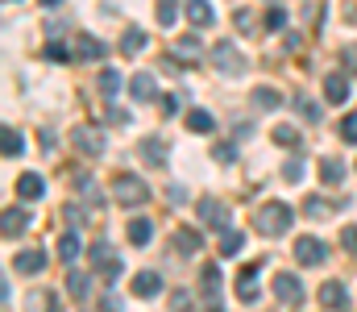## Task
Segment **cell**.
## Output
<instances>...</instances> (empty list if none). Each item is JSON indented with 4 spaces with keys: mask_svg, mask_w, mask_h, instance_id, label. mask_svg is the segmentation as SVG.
<instances>
[{
    "mask_svg": "<svg viewBox=\"0 0 357 312\" xmlns=\"http://www.w3.org/2000/svg\"><path fill=\"white\" fill-rule=\"evenodd\" d=\"M291 221H295V212H291V205H282V200H266V205L254 212V229H258L262 237H278V233H287Z\"/></svg>",
    "mask_w": 357,
    "mask_h": 312,
    "instance_id": "6da1fadb",
    "label": "cell"
},
{
    "mask_svg": "<svg viewBox=\"0 0 357 312\" xmlns=\"http://www.w3.org/2000/svg\"><path fill=\"white\" fill-rule=\"evenodd\" d=\"M112 196H116V205L137 208V205L150 200V184L137 179V175H116V179H112Z\"/></svg>",
    "mask_w": 357,
    "mask_h": 312,
    "instance_id": "7a4b0ae2",
    "label": "cell"
},
{
    "mask_svg": "<svg viewBox=\"0 0 357 312\" xmlns=\"http://www.w3.org/2000/svg\"><path fill=\"white\" fill-rule=\"evenodd\" d=\"M88 254H91V267H96V271H100V275H104L108 283H116V279H121V271H125V262L116 258V250H112L108 242H96V246H91Z\"/></svg>",
    "mask_w": 357,
    "mask_h": 312,
    "instance_id": "3957f363",
    "label": "cell"
},
{
    "mask_svg": "<svg viewBox=\"0 0 357 312\" xmlns=\"http://www.w3.org/2000/svg\"><path fill=\"white\" fill-rule=\"evenodd\" d=\"M295 258H299V267H320V262H328V246L320 237L303 233V237H295Z\"/></svg>",
    "mask_w": 357,
    "mask_h": 312,
    "instance_id": "277c9868",
    "label": "cell"
},
{
    "mask_svg": "<svg viewBox=\"0 0 357 312\" xmlns=\"http://www.w3.org/2000/svg\"><path fill=\"white\" fill-rule=\"evenodd\" d=\"M274 296H278V304L299 309V304H303V283H299L291 271H278V275H274Z\"/></svg>",
    "mask_w": 357,
    "mask_h": 312,
    "instance_id": "5b68a950",
    "label": "cell"
},
{
    "mask_svg": "<svg viewBox=\"0 0 357 312\" xmlns=\"http://www.w3.org/2000/svg\"><path fill=\"white\" fill-rule=\"evenodd\" d=\"M212 63H216L225 75H245V59H241V50H237L233 42H216V50H212Z\"/></svg>",
    "mask_w": 357,
    "mask_h": 312,
    "instance_id": "8992f818",
    "label": "cell"
},
{
    "mask_svg": "<svg viewBox=\"0 0 357 312\" xmlns=\"http://www.w3.org/2000/svg\"><path fill=\"white\" fill-rule=\"evenodd\" d=\"M71 142H75V150H84V154H91V158L104 154V133H100V125H75Z\"/></svg>",
    "mask_w": 357,
    "mask_h": 312,
    "instance_id": "52a82bcc",
    "label": "cell"
},
{
    "mask_svg": "<svg viewBox=\"0 0 357 312\" xmlns=\"http://www.w3.org/2000/svg\"><path fill=\"white\" fill-rule=\"evenodd\" d=\"M262 267H266V262L258 258V262H250V267H241V271H237V296H241L245 304H254V300H258V275H262Z\"/></svg>",
    "mask_w": 357,
    "mask_h": 312,
    "instance_id": "ba28073f",
    "label": "cell"
},
{
    "mask_svg": "<svg viewBox=\"0 0 357 312\" xmlns=\"http://www.w3.org/2000/svg\"><path fill=\"white\" fill-rule=\"evenodd\" d=\"M320 304H324V309H333V312H345V309H349V288H345V283H337V279H328V283L320 288Z\"/></svg>",
    "mask_w": 357,
    "mask_h": 312,
    "instance_id": "9c48e42d",
    "label": "cell"
},
{
    "mask_svg": "<svg viewBox=\"0 0 357 312\" xmlns=\"http://www.w3.org/2000/svg\"><path fill=\"white\" fill-rule=\"evenodd\" d=\"M204 300H208L212 312H225V304H220V267L216 262L204 267Z\"/></svg>",
    "mask_w": 357,
    "mask_h": 312,
    "instance_id": "30bf717a",
    "label": "cell"
},
{
    "mask_svg": "<svg viewBox=\"0 0 357 312\" xmlns=\"http://www.w3.org/2000/svg\"><path fill=\"white\" fill-rule=\"evenodd\" d=\"M133 296H142V300L162 296V275H158V271H137V275H133Z\"/></svg>",
    "mask_w": 357,
    "mask_h": 312,
    "instance_id": "8fae6325",
    "label": "cell"
},
{
    "mask_svg": "<svg viewBox=\"0 0 357 312\" xmlns=\"http://www.w3.org/2000/svg\"><path fill=\"white\" fill-rule=\"evenodd\" d=\"M199 221H204L208 229H225V221H229V208L220 205L216 196H204V200H199Z\"/></svg>",
    "mask_w": 357,
    "mask_h": 312,
    "instance_id": "7c38bea8",
    "label": "cell"
},
{
    "mask_svg": "<svg viewBox=\"0 0 357 312\" xmlns=\"http://www.w3.org/2000/svg\"><path fill=\"white\" fill-rule=\"evenodd\" d=\"M129 92H133V101H142V104L158 101V80H154L150 71H137V75L129 80Z\"/></svg>",
    "mask_w": 357,
    "mask_h": 312,
    "instance_id": "4fadbf2b",
    "label": "cell"
},
{
    "mask_svg": "<svg viewBox=\"0 0 357 312\" xmlns=\"http://www.w3.org/2000/svg\"><path fill=\"white\" fill-rule=\"evenodd\" d=\"M183 8H187V21H191L195 29H208V25H216V8H212L208 0H187Z\"/></svg>",
    "mask_w": 357,
    "mask_h": 312,
    "instance_id": "5bb4252c",
    "label": "cell"
},
{
    "mask_svg": "<svg viewBox=\"0 0 357 312\" xmlns=\"http://www.w3.org/2000/svg\"><path fill=\"white\" fill-rule=\"evenodd\" d=\"M0 150H4V158H21L25 154V133L17 125H4L0 129Z\"/></svg>",
    "mask_w": 357,
    "mask_h": 312,
    "instance_id": "9a60e30c",
    "label": "cell"
},
{
    "mask_svg": "<svg viewBox=\"0 0 357 312\" xmlns=\"http://www.w3.org/2000/svg\"><path fill=\"white\" fill-rule=\"evenodd\" d=\"M42 192H46V179H42L38 171H25V175L17 179V196H21V200H42Z\"/></svg>",
    "mask_w": 357,
    "mask_h": 312,
    "instance_id": "2e32d148",
    "label": "cell"
},
{
    "mask_svg": "<svg viewBox=\"0 0 357 312\" xmlns=\"http://www.w3.org/2000/svg\"><path fill=\"white\" fill-rule=\"evenodd\" d=\"M13 267H17L21 275H42V271H46V254H42V250H21V254L13 258Z\"/></svg>",
    "mask_w": 357,
    "mask_h": 312,
    "instance_id": "e0dca14e",
    "label": "cell"
},
{
    "mask_svg": "<svg viewBox=\"0 0 357 312\" xmlns=\"http://www.w3.org/2000/svg\"><path fill=\"white\" fill-rule=\"evenodd\" d=\"M324 96H328V104H345L349 101V80H345L341 71L324 75Z\"/></svg>",
    "mask_w": 357,
    "mask_h": 312,
    "instance_id": "ac0fdd59",
    "label": "cell"
},
{
    "mask_svg": "<svg viewBox=\"0 0 357 312\" xmlns=\"http://www.w3.org/2000/svg\"><path fill=\"white\" fill-rule=\"evenodd\" d=\"M150 237H154V221L150 216H133L129 221V242L133 246H150Z\"/></svg>",
    "mask_w": 357,
    "mask_h": 312,
    "instance_id": "d6986e66",
    "label": "cell"
},
{
    "mask_svg": "<svg viewBox=\"0 0 357 312\" xmlns=\"http://www.w3.org/2000/svg\"><path fill=\"white\" fill-rule=\"evenodd\" d=\"M67 288H71V296H75V300H88V296H91V275L71 267V271H67Z\"/></svg>",
    "mask_w": 357,
    "mask_h": 312,
    "instance_id": "ffe728a7",
    "label": "cell"
},
{
    "mask_svg": "<svg viewBox=\"0 0 357 312\" xmlns=\"http://www.w3.org/2000/svg\"><path fill=\"white\" fill-rule=\"evenodd\" d=\"M121 88H125V75H121L116 67H104V71H100V92H104L108 101H116Z\"/></svg>",
    "mask_w": 357,
    "mask_h": 312,
    "instance_id": "44dd1931",
    "label": "cell"
},
{
    "mask_svg": "<svg viewBox=\"0 0 357 312\" xmlns=\"http://www.w3.org/2000/svg\"><path fill=\"white\" fill-rule=\"evenodd\" d=\"M187 129H191V133H212V129H216V117H212L208 108H191V112H187Z\"/></svg>",
    "mask_w": 357,
    "mask_h": 312,
    "instance_id": "7402d4cb",
    "label": "cell"
},
{
    "mask_svg": "<svg viewBox=\"0 0 357 312\" xmlns=\"http://www.w3.org/2000/svg\"><path fill=\"white\" fill-rule=\"evenodd\" d=\"M25 225H29V212L25 208H4V237L25 233Z\"/></svg>",
    "mask_w": 357,
    "mask_h": 312,
    "instance_id": "603a6c76",
    "label": "cell"
},
{
    "mask_svg": "<svg viewBox=\"0 0 357 312\" xmlns=\"http://www.w3.org/2000/svg\"><path fill=\"white\" fill-rule=\"evenodd\" d=\"M142 154H146L150 167H167V138H150V142L142 146Z\"/></svg>",
    "mask_w": 357,
    "mask_h": 312,
    "instance_id": "cb8c5ba5",
    "label": "cell"
},
{
    "mask_svg": "<svg viewBox=\"0 0 357 312\" xmlns=\"http://www.w3.org/2000/svg\"><path fill=\"white\" fill-rule=\"evenodd\" d=\"M79 250H84V246H79V233H63V237H59V258H63L67 267H75Z\"/></svg>",
    "mask_w": 357,
    "mask_h": 312,
    "instance_id": "d4e9b609",
    "label": "cell"
},
{
    "mask_svg": "<svg viewBox=\"0 0 357 312\" xmlns=\"http://www.w3.org/2000/svg\"><path fill=\"white\" fill-rule=\"evenodd\" d=\"M199 246H204V237L195 229H178L175 233V250H183V254H199Z\"/></svg>",
    "mask_w": 357,
    "mask_h": 312,
    "instance_id": "484cf974",
    "label": "cell"
},
{
    "mask_svg": "<svg viewBox=\"0 0 357 312\" xmlns=\"http://www.w3.org/2000/svg\"><path fill=\"white\" fill-rule=\"evenodd\" d=\"M146 42H150V38H146V29L129 25V29H125V38H121V50H125V54H137V50H142Z\"/></svg>",
    "mask_w": 357,
    "mask_h": 312,
    "instance_id": "4316f807",
    "label": "cell"
},
{
    "mask_svg": "<svg viewBox=\"0 0 357 312\" xmlns=\"http://www.w3.org/2000/svg\"><path fill=\"white\" fill-rule=\"evenodd\" d=\"M75 54H79L84 63H91V59H104V46H100V42H96L91 34H84V38L75 42Z\"/></svg>",
    "mask_w": 357,
    "mask_h": 312,
    "instance_id": "83f0119b",
    "label": "cell"
},
{
    "mask_svg": "<svg viewBox=\"0 0 357 312\" xmlns=\"http://www.w3.org/2000/svg\"><path fill=\"white\" fill-rule=\"evenodd\" d=\"M29 312H59V296L54 292H33L29 296Z\"/></svg>",
    "mask_w": 357,
    "mask_h": 312,
    "instance_id": "f1b7e54d",
    "label": "cell"
},
{
    "mask_svg": "<svg viewBox=\"0 0 357 312\" xmlns=\"http://www.w3.org/2000/svg\"><path fill=\"white\" fill-rule=\"evenodd\" d=\"M175 54H187V63H195V59L204 54V46H199V38H195V34H187V38H178V42H175Z\"/></svg>",
    "mask_w": 357,
    "mask_h": 312,
    "instance_id": "f546056e",
    "label": "cell"
},
{
    "mask_svg": "<svg viewBox=\"0 0 357 312\" xmlns=\"http://www.w3.org/2000/svg\"><path fill=\"white\" fill-rule=\"evenodd\" d=\"M303 212H307V216H333L337 205H333V200H320V196H307V200H303Z\"/></svg>",
    "mask_w": 357,
    "mask_h": 312,
    "instance_id": "4dcf8cb0",
    "label": "cell"
},
{
    "mask_svg": "<svg viewBox=\"0 0 357 312\" xmlns=\"http://www.w3.org/2000/svg\"><path fill=\"white\" fill-rule=\"evenodd\" d=\"M282 104V92L274 88H254V108H278Z\"/></svg>",
    "mask_w": 357,
    "mask_h": 312,
    "instance_id": "1f68e13d",
    "label": "cell"
},
{
    "mask_svg": "<svg viewBox=\"0 0 357 312\" xmlns=\"http://www.w3.org/2000/svg\"><path fill=\"white\" fill-rule=\"evenodd\" d=\"M320 175H324V184H341V175H345V163H337V158H324V163H320Z\"/></svg>",
    "mask_w": 357,
    "mask_h": 312,
    "instance_id": "d6a6232c",
    "label": "cell"
},
{
    "mask_svg": "<svg viewBox=\"0 0 357 312\" xmlns=\"http://www.w3.org/2000/svg\"><path fill=\"white\" fill-rule=\"evenodd\" d=\"M241 242H245V233H241V229H225V237H220V254H237V250H241Z\"/></svg>",
    "mask_w": 357,
    "mask_h": 312,
    "instance_id": "836d02e7",
    "label": "cell"
},
{
    "mask_svg": "<svg viewBox=\"0 0 357 312\" xmlns=\"http://www.w3.org/2000/svg\"><path fill=\"white\" fill-rule=\"evenodd\" d=\"M295 108H299V112H303L307 121H320V117H324V108L312 101V96H295Z\"/></svg>",
    "mask_w": 357,
    "mask_h": 312,
    "instance_id": "e575fe53",
    "label": "cell"
},
{
    "mask_svg": "<svg viewBox=\"0 0 357 312\" xmlns=\"http://www.w3.org/2000/svg\"><path fill=\"white\" fill-rule=\"evenodd\" d=\"M274 142L295 150V146H299V129H291V125H274Z\"/></svg>",
    "mask_w": 357,
    "mask_h": 312,
    "instance_id": "d590c367",
    "label": "cell"
},
{
    "mask_svg": "<svg viewBox=\"0 0 357 312\" xmlns=\"http://www.w3.org/2000/svg\"><path fill=\"white\" fill-rule=\"evenodd\" d=\"M75 188H79V196H88L91 205L100 208V192H96V179H91V175H79V179H75Z\"/></svg>",
    "mask_w": 357,
    "mask_h": 312,
    "instance_id": "8d00e7d4",
    "label": "cell"
},
{
    "mask_svg": "<svg viewBox=\"0 0 357 312\" xmlns=\"http://www.w3.org/2000/svg\"><path fill=\"white\" fill-rule=\"evenodd\" d=\"M212 158L216 163H237V146L233 142H220V146H212Z\"/></svg>",
    "mask_w": 357,
    "mask_h": 312,
    "instance_id": "74e56055",
    "label": "cell"
},
{
    "mask_svg": "<svg viewBox=\"0 0 357 312\" xmlns=\"http://www.w3.org/2000/svg\"><path fill=\"white\" fill-rule=\"evenodd\" d=\"M282 25H287V8L270 4V8H266V29H282Z\"/></svg>",
    "mask_w": 357,
    "mask_h": 312,
    "instance_id": "f35d334b",
    "label": "cell"
},
{
    "mask_svg": "<svg viewBox=\"0 0 357 312\" xmlns=\"http://www.w3.org/2000/svg\"><path fill=\"white\" fill-rule=\"evenodd\" d=\"M282 179H287V184H299V179H303V158H291V163L282 167Z\"/></svg>",
    "mask_w": 357,
    "mask_h": 312,
    "instance_id": "ab89813d",
    "label": "cell"
},
{
    "mask_svg": "<svg viewBox=\"0 0 357 312\" xmlns=\"http://www.w3.org/2000/svg\"><path fill=\"white\" fill-rule=\"evenodd\" d=\"M341 138H345L349 146H357V112H349V117L341 121Z\"/></svg>",
    "mask_w": 357,
    "mask_h": 312,
    "instance_id": "60d3db41",
    "label": "cell"
},
{
    "mask_svg": "<svg viewBox=\"0 0 357 312\" xmlns=\"http://www.w3.org/2000/svg\"><path fill=\"white\" fill-rule=\"evenodd\" d=\"M46 59H50V63H71V59H67V46H63V42H46Z\"/></svg>",
    "mask_w": 357,
    "mask_h": 312,
    "instance_id": "b9f144b4",
    "label": "cell"
},
{
    "mask_svg": "<svg viewBox=\"0 0 357 312\" xmlns=\"http://www.w3.org/2000/svg\"><path fill=\"white\" fill-rule=\"evenodd\" d=\"M158 25H175V0H158Z\"/></svg>",
    "mask_w": 357,
    "mask_h": 312,
    "instance_id": "7bdbcfd3",
    "label": "cell"
},
{
    "mask_svg": "<svg viewBox=\"0 0 357 312\" xmlns=\"http://www.w3.org/2000/svg\"><path fill=\"white\" fill-rule=\"evenodd\" d=\"M341 246L357 258V225H345V229H341Z\"/></svg>",
    "mask_w": 357,
    "mask_h": 312,
    "instance_id": "ee69618b",
    "label": "cell"
},
{
    "mask_svg": "<svg viewBox=\"0 0 357 312\" xmlns=\"http://www.w3.org/2000/svg\"><path fill=\"white\" fill-rule=\"evenodd\" d=\"M171 309H175V312H191V309H195V300H191V296H187V292L178 288L175 296H171Z\"/></svg>",
    "mask_w": 357,
    "mask_h": 312,
    "instance_id": "f6af8a7d",
    "label": "cell"
},
{
    "mask_svg": "<svg viewBox=\"0 0 357 312\" xmlns=\"http://www.w3.org/2000/svg\"><path fill=\"white\" fill-rule=\"evenodd\" d=\"M167 192H171V205H187V188L183 184H171Z\"/></svg>",
    "mask_w": 357,
    "mask_h": 312,
    "instance_id": "bcb514c9",
    "label": "cell"
},
{
    "mask_svg": "<svg viewBox=\"0 0 357 312\" xmlns=\"http://www.w3.org/2000/svg\"><path fill=\"white\" fill-rule=\"evenodd\" d=\"M100 309H104V312H121V296H104V300H100Z\"/></svg>",
    "mask_w": 357,
    "mask_h": 312,
    "instance_id": "7dc6e473",
    "label": "cell"
},
{
    "mask_svg": "<svg viewBox=\"0 0 357 312\" xmlns=\"http://www.w3.org/2000/svg\"><path fill=\"white\" fill-rule=\"evenodd\" d=\"M250 25H254V17L241 8V13H237V29H241V34H250Z\"/></svg>",
    "mask_w": 357,
    "mask_h": 312,
    "instance_id": "c3c4849f",
    "label": "cell"
},
{
    "mask_svg": "<svg viewBox=\"0 0 357 312\" xmlns=\"http://www.w3.org/2000/svg\"><path fill=\"white\" fill-rule=\"evenodd\" d=\"M108 121H112V125H129V112H125V108H112Z\"/></svg>",
    "mask_w": 357,
    "mask_h": 312,
    "instance_id": "681fc988",
    "label": "cell"
},
{
    "mask_svg": "<svg viewBox=\"0 0 357 312\" xmlns=\"http://www.w3.org/2000/svg\"><path fill=\"white\" fill-rule=\"evenodd\" d=\"M38 138H42V146H46V150H54V129H42Z\"/></svg>",
    "mask_w": 357,
    "mask_h": 312,
    "instance_id": "f907efd6",
    "label": "cell"
},
{
    "mask_svg": "<svg viewBox=\"0 0 357 312\" xmlns=\"http://www.w3.org/2000/svg\"><path fill=\"white\" fill-rule=\"evenodd\" d=\"M345 67H349V71H357V46H349V50H345Z\"/></svg>",
    "mask_w": 357,
    "mask_h": 312,
    "instance_id": "816d5d0a",
    "label": "cell"
},
{
    "mask_svg": "<svg viewBox=\"0 0 357 312\" xmlns=\"http://www.w3.org/2000/svg\"><path fill=\"white\" fill-rule=\"evenodd\" d=\"M178 108V96H162V112H175Z\"/></svg>",
    "mask_w": 357,
    "mask_h": 312,
    "instance_id": "f5cc1de1",
    "label": "cell"
},
{
    "mask_svg": "<svg viewBox=\"0 0 357 312\" xmlns=\"http://www.w3.org/2000/svg\"><path fill=\"white\" fill-rule=\"evenodd\" d=\"M42 4H46V8H50V4H63V0H42Z\"/></svg>",
    "mask_w": 357,
    "mask_h": 312,
    "instance_id": "db71d44e",
    "label": "cell"
},
{
    "mask_svg": "<svg viewBox=\"0 0 357 312\" xmlns=\"http://www.w3.org/2000/svg\"><path fill=\"white\" fill-rule=\"evenodd\" d=\"M8 4H13V0H8Z\"/></svg>",
    "mask_w": 357,
    "mask_h": 312,
    "instance_id": "11a10c76",
    "label": "cell"
}]
</instances>
